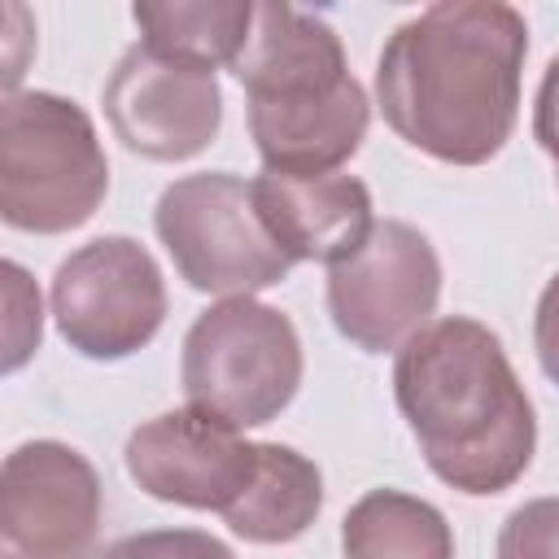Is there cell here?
<instances>
[{
    "label": "cell",
    "instance_id": "8",
    "mask_svg": "<svg viewBox=\"0 0 559 559\" xmlns=\"http://www.w3.org/2000/svg\"><path fill=\"white\" fill-rule=\"evenodd\" d=\"M100 476L66 441H22L0 467V559H100Z\"/></svg>",
    "mask_w": 559,
    "mask_h": 559
},
{
    "label": "cell",
    "instance_id": "6",
    "mask_svg": "<svg viewBox=\"0 0 559 559\" xmlns=\"http://www.w3.org/2000/svg\"><path fill=\"white\" fill-rule=\"evenodd\" d=\"M48 297L61 341L92 362L131 358L166 323L162 266L131 236H96L79 245L57 262Z\"/></svg>",
    "mask_w": 559,
    "mask_h": 559
},
{
    "label": "cell",
    "instance_id": "12",
    "mask_svg": "<svg viewBox=\"0 0 559 559\" xmlns=\"http://www.w3.org/2000/svg\"><path fill=\"white\" fill-rule=\"evenodd\" d=\"M253 201L275 236V245L293 262H345L371 236V192L362 179L328 170V175H284L262 170L253 179Z\"/></svg>",
    "mask_w": 559,
    "mask_h": 559
},
{
    "label": "cell",
    "instance_id": "13",
    "mask_svg": "<svg viewBox=\"0 0 559 559\" xmlns=\"http://www.w3.org/2000/svg\"><path fill=\"white\" fill-rule=\"evenodd\" d=\"M323 511V472L293 445L258 441V467L249 489L223 511L227 528L253 546L297 542Z\"/></svg>",
    "mask_w": 559,
    "mask_h": 559
},
{
    "label": "cell",
    "instance_id": "7",
    "mask_svg": "<svg viewBox=\"0 0 559 559\" xmlns=\"http://www.w3.org/2000/svg\"><path fill=\"white\" fill-rule=\"evenodd\" d=\"M437 297L441 258L432 240L402 218H380L358 253L328 266V314L362 354H397L432 323Z\"/></svg>",
    "mask_w": 559,
    "mask_h": 559
},
{
    "label": "cell",
    "instance_id": "14",
    "mask_svg": "<svg viewBox=\"0 0 559 559\" xmlns=\"http://www.w3.org/2000/svg\"><path fill=\"white\" fill-rule=\"evenodd\" d=\"M345 559H454V533L445 515L402 489L362 493L341 520Z\"/></svg>",
    "mask_w": 559,
    "mask_h": 559
},
{
    "label": "cell",
    "instance_id": "9",
    "mask_svg": "<svg viewBox=\"0 0 559 559\" xmlns=\"http://www.w3.org/2000/svg\"><path fill=\"white\" fill-rule=\"evenodd\" d=\"M100 105L122 148L148 162H188L223 131V87L214 70L166 57L144 39L114 61Z\"/></svg>",
    "mask_w": 559,
    "mask_h": 559
},
{
    "label": "cell",
    "instance_id": "20",
    "mask_svg": "<svg viewBox=\"0 0 559 559\" xmlns=\"http://www.w3.org/2000/svg\"><path fill=\"white\" fill-rule=\"evenodd\" d=\"M533 140L559 162V57H550L533 100Z\"/></svg>",
    "mask_w": 559,
    "mask_h": 559
},
{
    "label": "cell",
    "instance_id": "4",
    "mask_svg": "<svg viewBox=\"0 0 559 559\" xmlns=\"http://www.w3.org/2000/svg\"><path fill=\"white\" fill-rule=\"evenodd\" d=\"M301 371L306 358L293 319L258 297H223L201 310L179 354L188 406L231 428L280 419L301 389Z\"/></svg>",
    "mask_w": 559,
    "mask_h": 559
},
{
    "label": "cell",
    "instance_id": "19",
    "mask_svg": "<svg viewBox=\"0 0 559 559\" xmlns=\"http://www.w3.org/2000/svg\"><path fill=\"white\" fill-rule=\"evenodd\" d=\"M533 349L537 362L546 371V380L559 384V275L546 280L542 297H537V314H533Z\"/></svg>",
    "mask_w": 559,
    "mask_h": 559
},
{
    "label": "cell",
    "instance_id": "15",
    "mask_svg": "<svg viewBox=\"0 0 559 559\" xmlns=\"http://www.w3.org/2000/svg\"><path fill=\"white\" fill-rule=\"evenodd\" d=\"M253 9L258 4L249 0H144L131 9V17L148 48L214 70L240 57Z\"/></svg>",
    "mask_w": 559,
    "mask_h": 559
},
{
    "label": "cell",
    "instance_id": "1",
    "mask_svg": "<svg viewBox=\"0 0 559 559\" xmlns=\"http://www.w3.org/2000/svg\"><path fill=\"white\" fill-rule=\"evenodd\" d=\"M528 22L502 0H441L406 17L380 48L384 122L445 166H485L520 118Z\"/></svg>",
    "mask_w": 559,
    "mask_h": 559
},
{
    "label": "cell",
    "instance_id": "16",
    "mask_svg": "<svg viewBox=\"0 0 559 559\" xmlns=\"http://www.w3.org/2000/svg\"><path fill=\"white\" fill-rule=\"evenodd\" d=\"M100 559H236L227 542L205 528H144L100 550Z\"/></svg>",
    "mask_w": 559,
    "mask_h": 559
},
{
    "label": "cell",
    "instance_id": "3",
    "mask_svg": "<svg viewBox=\"0 0 559 559\" xmlns=\"http://www.w3.org/2000/svg\"><path fill=\"white\" fill-rule=\"evenodd\" d=\"M109 192V157L87 109L57 92H13L0 105V218L17 231L83 227Z\"/></svg>",
    "mask_w": 559,
    "mask_h": 559
},
{
    "label": "cell",
    "instance_id": "2",
    "mask_svg": "<svg viewBox=\"0 0 559 559\" xmlns=\"http://www.w3.org/2000/svg\"><path fill=\"white\" fill-rule=\"evenodd\" d=\"M393 397L424 463L459 493L511 489L537 450L533 402L480 319L445 314L415 332L393 358Z\"/></svg>",
    "mask_w": 559,
    "mask_h": 559
},
{
    "label": "cell",
    "instance_id": "18",
    "mask_svg": "<svg viewBox=\"0 0 559 559\" xmlns=\"http://www.w3.org/2000/svg\"><path fill=\"white\" fill-rule=\"evenodd\" d=\"M4 371H17L44 336V314H39V288L17 262H4Z\"/></svg>",
    "mask_w": 559,
    "mask_h": 559
},
{
    "label": "cell",
    "instance_id": "10",
    "mask_svg": "<svg viewBox=\"0 0 559 559\" xmlns=\"http://www.w3.org/2000/svg\"><path fill=\"white\" fill-rule=\"evenodd\" d=\"M122 463L148 498L223 515L253 480L258 441L197 406H179L131 428Z\"/></svg>",
    "mask_w": 559,
    "mask_h": 559
},
{
    "label": "cell",
    "instance_id": "11",
    "mask_svg": "<svg viewBox=\"0 0 559 559\" xmlns=\"http://www.w3.org/2000/svg\"><path fill=\"white\" fill-rule=\"evenodd\" d=\"M249 105H301L341 92L354 74L345 66L341 35L284 0L258 4L249 39L231 61Z\"/></svg>",
    "mask_w": 559,
    "mask_h": 559
},
{
    "label": "cell",
    "instance_id": "17",
    "mask_svg": "<svg viewBox=\"0 0 559 559\" xmlns=\"http://www.w3.org/2000/svg\"><path fill=\"white\" fill-rule=\"evenodd\" d=\"M498 559H559V498H528L498 528Z\"/></svg>",
    "mask_w": 559,
    "mask_h": 559
},
{
    "label": "cell",
    "instance_id": "5",
    "mask_svg": "<svg viewBox=\"0 0 559 559\" xmlns=\"http://www.w3.org/2000/svg\"><path fill=\"white\" fill-rule=\"evenodd\" d=\"M153 231L179 280L214 297H253L293 271V258L266 231L253 183L231 170L183 175L162 188Z\"/></svg>",
    "mask_w": 559,
    "mask_h": 559
}]
</instances>
